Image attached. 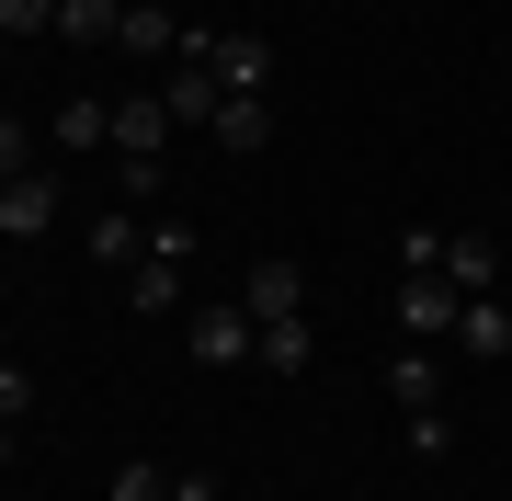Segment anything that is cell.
Wrapping results in <instances>:
<instances>
[{
  "label": "cell",
  "mask_w": 512,
  "mask_h": 501,
  "mask_svg": "<svg viewBox=\"0 0 512 501\" xmlns=\"http://www.w3.org/2000/svg\"><path fill=\"white\" fill-rule=\"evenodd\" d=\"M194 217H160L148 228V251H137V274H126V308L137 319H183V274H194Z\"/></svg>",
  "instance_id": "6da1fadb"
},
{
  "label": "cell",
  "mask_w": 512,
  "mask_h": 501,
  "mask_svg": "<svg viewBox=\"0 0 512 501\" xmlns=\"http://www.w3.org/2000/svg\"><path fill=\"white\" fill-rule=\"evenodd\" d=\"M114 171H126V194H114V205H160V194H171V160H114Z\"/></svg>",
  "instance_id": "ffe728a7"
},
{
  "label": "cell",
  "mask_w": 512,
  "mask_h": 501,
  "mask_svg": "<svg viewBox=\"0 0 512 501\" xmlns=\"http://www.w3.org/2000/svg\"><path fill=\"white\" fill-rule=\"evenodd\" d=\"M251 342H262V319L239 308V297H205V308H183V353H194V365H251Z\"/></svg>",
  "instance_id": "7a4b0ae2"
},
{
  "label": "cell",
  "mask_w": 512,
  "mask_h": 501,
  "mask_svg": "<svg viewBox=\"0 0 512 501\" xmlns=\"http://www.w3.org/2000/svg\"><path fill=\"white\" fill-rule=\"evenodd\" d=\"M171 490H183V467H148V456L114 467V501H171Z\"/></svg>",
  "instance_id": "d6986e66"
},
{
  "label": "cell",
  "mask_w": 512,
  "mask_h": 501,
  "mask_svg": "<svg viewBox=\"0 0 512 501\" xmlns=\"http://www.w3.org/2000/svg\"><path fill=\"white\" fill-rule=\"evenodd\" d=\"M114 46H126V57H171V46H183V23L148 0V12H126V23H114Z\"/></svg>",
  "instance_id": "2e32d148"
},
{
  "label": "cell",
  "mask_w": 512,
  "mask_h": 501,
  "mask_svg": "<svg viewBox=\"0 0 512 501\" xmlns=\"http://www.w3.org/2000/svg\"><path fill=\"white\" fill-rule=\"evenodd\" d=\"M171 137H183V126H171L160 92H126V103H114V160H171Z\"/></svg>",
  "instance_id": "5b68a950"
},
{
  "label": "cell",
  "mask_w": 512,
  "mask_h": 501,
  "mask_svg": "<svg viewBox=\"0 0 512 501\" xmlns=\"http://www.w3.org/2000/svg\"><path fill=\"white\" fill-rule=\"evenodd\" d=\"M12 456H23V422H0V467H12Z\"/></svg>",
  "instance_id": "d4e9b609"
},
{
  "label": "cell",
  "mask_w": 512,
  "mask_h": 501,
  "mask_svg": "<svg viewBox=\"0 0 512 501\" xmlns=\"http://www.w3.org/2000/svg\"><path fill=\"white\" fill-rule=\"evenodd\" d=\"M444 262V228H399V274H433Z\"/></svg>",
  "instance_id": "603a6c76"
},
{
  "label": "cell",
  "mask_w": 512,
  "mask_h": 501,
  "mask_svg": "<svg viewBox=\"0 0 512 501\" xmlns=\"http://www.w3.org/2000/svg\"><path fill=\"white\" fill-rule=\"evenodd\" d=\"M239 308H251V319H296V308H308V262H296V251H262L251 274H239Z\"/></svg>",
  "instance_id": "3957f363"
},
{
  "label": "cell",
  "mask_w": 512,
  "mask_h": 501,
  "mask_svg": "<svg viewBox=\"0 0 512 501\" xmlns=\"http://www.w3.org/2000/svg\"><path fill=\"white\" fill-rule=\"evenodd\" d=\"M0 57H12V46H0Z\"/></svg>",
  "instance_id": "484cf974"
},
{
  "label": "cell",
  "mask_w": 512,
  "mask_h": 501,
  "mask_svg": "<svg viewBox=\"0 0 512 501\" xmlns=\"http://www.w3.org/2000/svg\"><path fill=\"white\" fill-rule=\"evenodd\" d=\"M114 23H126V0H57V35L69 46H114Z\"/></svg>",
  "instance_id": "9a60e30c"
},
{
  "label": "cell",
  "mask_w": 512,
  "mask_h": 501,
  "mask_svg": "<svg viewBox=\"0 0 512 501\" xmlns=\"http://www.w3.org/2000/svg\"><path fill=\"white\" fill-rule=\"evenodd\" d=\"M160 103H171V126H217L228 92H217V69H205V57H183V69L160 80Z\"/></svg>",
  "instance_id": "8fae6325"
},
{
  "label": "cell",
  "mask_w": 512,
  "mask_h": 501,
  "mask_svg": "<svg viewBox=\"0 0 512 501\" xmlns=\"http://www.w3.org/2000/svg\"><path fill=\"white\" fill-rule=\"evenodd\" d=\"M456 285H444V274H399V331L410 342H456Z\"/></svg>",
  "instance_id": "8992f818"
},
{
  "label": "cell",
  "mask_w": 512,
  "mask_h": 501,
  "mask_svg": "<svg viewBox=\"0 0 512 501\" xmlns=\"http://www.w3.org/2000/svg\"><path fill=\"white\" fill-rule=\"evenodd\" d=\"M387 399H399V410H444V353H433V342L387 353Z\"/></svg>",
  "instance_id": "9c48e42d"
},
{
  "label": "cell",
  "mask_w": 512,
  "mask_h": 501,
  "mask_svg": "<svg viewBox=\"0 0 512 501\" xmlns=\"http://www.w3.org/2000/svg\"><path fill=\"white\" fill-rule=\"evenodd\" d=\"M456 342H467V353H512V319H501V297H467V308H456Z\"/></svg>",
  "instance_id": "e0dca14e"
},
{
  "label": "cell",
  "mask_w": 512,
  "mask_h": 501,
  "mask_svg": "<svg viewBox=\"0 0 512 501\" xmlns=\"http://www.w3.org/2000/svg\"><path fill=\"white\" fill-rule=\"evenodd\" d=\"M137 251H148V217H137V205H103V217H92V262L126 285V274H137Z\"/></svg>",
  "instance_id": "30bf717a"
},
{
  "label": "cell",
  "mask_w": 512,
  "mask_h": 501,
  "mask_svg": "<svg viewBox=\"0 0 512 501\" xmlns=\"http://www.w3.org/2000/svg\"><path fill=\"white\" fill-rule=\"evenodd\" d=\"M23 171H35V126H23V114H0V183H23Z\"/></svg>",
  "instance_id": "44dd1931"
},
{
  "label": "cell",
  "mask_w": 512,
  "mask_h": 501,
  "mask_svg": "<svg viewBox=\"0 0 512 501\" xmlns=\"http://www.w3.org/2000/svg\"><path fill=\"white\" fill-rule=\"evenodd\" d=\"M205 69H217V92L262 103V92H274V35H217V46H205Z\"/></svg>",
  "instance_id": "277c9868"
},
{
  "label": "cell",
  "mask_w": 512,
  "mask_h": 501,
  "mask_svg": "<svg viewBox=\"0 0 512 501\" xmlns=\"http://www.w3.org/2000/svg\"><path fill=\"white\" fill-rule=\"evenodd\" d=\"M0 422H35V376L23 365H0Z\"/></svg>",
  "instance_id": "cb8c5ba5"
},
{
  "label": "cell",
  "mask_w": 512,
  "mask_h": 501,
  "mask_svg": "<svg viewBox=\"0 0 512 501\" xmlns=\"http://www.w3.org/2000/svg\"><path fill=\"white\" fill-rule=\"evenodd\" d=\"M217 149H228V160H262V149H274V103H239V92H228V103H217Z\"/></svg>",
  "instance_id": "5bb4252c"
},
{
  "label": "cell",
  "mask_w": 512,
  "mask_h": 501,
  "mask_svg": "<svg viewBox=\"0 0 512 501\" xmlns=\"http://www.w3.org/2000/svg\"><path fill=\"white\" fill-rule=\"evenodd\" d=\"M46 228H57V171L0 183V240H46Z\"/></svg>",
  "instance_id": "ba28073f"
},
{
  "label": "cell",
  "mask_w": 512,
  "mask_h": 501,
  "mask_svg": "<svg viewBox=\"0 0 512 501\" xmlns=\"http://www.w3.org/2000/svg\"><path fill=\"white\" fill-rule=\"evenodd\" d=\"M46 137H57V149H114V103H103V92H69Z\"/></svg>",
  "instance_id": "4fadbf2b"
},
{
  "label": "cell",
  "mask_w": 512,
  "mask_h": 501,
  "mask_svg": "<svg viewBox=\"0 0 512 501\" xmlns=\"http://www.w3.org/2000/svg\"><path fill=\"white\" fill-rule=\"evenodd\" d=\"M456 297H501V240H478V228H444V262H433Z\"/></svg>",
  "instance_id": "52a82bcc"
},
{
  "label": "cell",
  "mask_w": 512,
  "mask_h": 501,
  "mask_svg": "<svg viewBox=\"0 0 512 501\" xmlns=\"http://www.w3.org/2000/svg\"><path fill=\"white\" fill-rule=\"evenodd\" d=\"M308 353H319V331H308V308H296V319H262L251 365H262V376H308Z\"/></svg>",
  "instance_id": "7c38bea8"
},
{
  "label": "cell",
  "mask_w": 512,
  "mask_h": 501,
  "mask_svg": "<svg viewBox=\"0 0 512 501\" xmlns=\"http://www.w3.org/2000/svg\"><path fill=\"white\" fill-rule=\"evenodd\" d=\"M410 456H456V422L444 410H410Z\"/></svg>",
  "instance_id": "7402d4cb"
},
{
  "label": "cell",
  "mask_w": 512,
  "mask_h": 501,
  "mask_svg": "<svg viewBox=\"0 0 512 501\" xmlns=\"http://www.w3.org/2000/svg\"><path fill=\"white\" fill-rule=\"evenodd\" d=\"M57 35V0H0V46H35Z\"/></svg>",
  "instance_id": "ac0fdd59"
}]
</instances>
